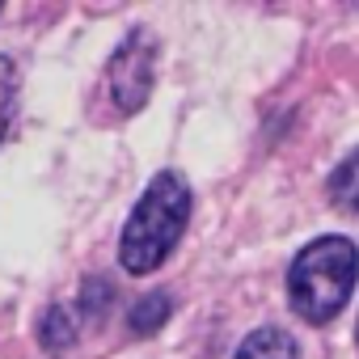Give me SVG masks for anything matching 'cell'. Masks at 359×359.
Wrapping results in <instances>:
<instances>
[{
  "mask_svg": "<svg viewBox=\"0 0 359 359\" xmlns=\"http://www.w3.org/2000/svg\"><path fill=\"white\" fill-rule=\"evenodd\" d=\"M191 220V187L173 169H161L152 182L144 187L140 203L131 208L123 237H118V262L127 275H148L156 271L187 233Z\"/></svg>",
  "mask_w": 359,
  "mask_h": 359,
  "instance_id": "1",
  "label": "cell"
},
{
  "mask_svg": "<svg viewBox=\"0 0 359 359\" xmlns=\"http://www.w3.org/2000/svg\"><path fill=\"white\" fill-rule=\"evenodd\" d=\"M355 275H359L355 241L317 237L287 266V300L309 325H325L346 309V300L355 292Z\"/></svg>",
  "mask_w": 359,
  "mask_h": 359,
  "instance_id": "2",
  "label": "cell"
},
{
  "mask_svg": "<svg viewBox=\"0 0 359 359\" xmlns=\"http://www.w3.org/2000/svg\"><path fill=\"white\" fill-rule=\"evenodd\" d=\"M152 60H156V43H152V34L144 26H135L118 43V51L110 60V93H114V106L123 114H135L148 102V93H152Z\"/></svg>",
  "mask_w": 359,
  "mask_h": 359,
  "instance_id": "3",
  "label": "cell"
},
{
  "mask_svg": "<svg viewBox=\"0 0 359 359\" xmlns=\"http://www.w3.org/2000/svg\"><path fill=\"white\" fill-rule=\"evenodd\" d=\"M233 359H300V351H296V338H292L287 330L262 325V330H254V334L237 346Z\"/></svg>",
  "mask_w": 359,
  "mask_h": 359,
  "instance_id": "4",
  "label": "cell"
},
{
  "mask_svg": "<svg viewBox=\"0 0 359 359\" xmlns=\"http://www.w3.org/2000/svg\"><path fill=\"white\" fill-rule=\"evenodd\" d=\"M169 313H173V300H169V292H152V296H140V300L131 304V313H127V325H131L135 334H156V330L169 321Z\"/></svg>",
  "mask_w": 359,
  "mask_h": 359,
  "instance_id": "5",
  "label": "cell"
},
{
  "mask_svg": "<svg viewBox=\"0 0 359 359\" xmlns=\"http://www.w3.org/2000/svg\"><path fill=\"white\" fill-rule=\"evenodd\" d=\"M330 199L342 212H359V152H351L334 173H330Z\"/></svg>",
  "mask_w": 359,
  "mask_h": 359,
  "instance_id": "6",
  "label": "cell"
},
{
  "mask_svg": "<svg viewBox=\"0 0 359 359\" xmlns=\"http://www.w3.org/2000/svg\"><path fill=\"white\" fill-rule=\"evenodd\" d=\"M39 342H43L51 355H60V351H68V346L76 342V325L68 321V313H64L60 304H51V309L39 317Z\"/></svg>",
  "mask_w": 359,
  "mask_h": 359,
  "instance_id": "7",
  "label": "cell"
},
{
  "mask_svg": "<svg viewBox=\"0 0 359 359\" xmlns=\"http://www.w3.org/2000/svg\"><path fill=\"white\" fill-rule=\"evenodd\" d=\"M13 114H18V72L0 55V144H5V135L13 127Z\"/></svg>",
  "mask_w": 359,
  "mask_h": 359,
  "instance_id": "8",
  "label": "cell"
},
{
  "mask_svg": "<svg viewBox=\"0 0 359 359\" xmlns=\"http://www.w3.org/2000/svg\"><path fill=\"white\" fill-rule=\"evenodd\" d=\"M106 300H110V287H106L102 279H89V283H85V292H81V309L89 304L93 313H106Z\"/></svg>",
  "mask_w": 359,
  "mask_h": 359,
  "instance_id": "9",
  "label": "cell"
},
{
  "mask_svg": "<svg viewBox=\"0 0 359 359\" xmlns=\"http://www.w3.org/2000/svg\"><path fill=\"white\" fill-rule=\"evenodd\" d=\"M355 334H359V330H355Z\"/></svg>",
  "mask_w": 359,
  "mask_h": 359,
  "instance_id": "10",
  "label": "cell"
}]
</instances>
